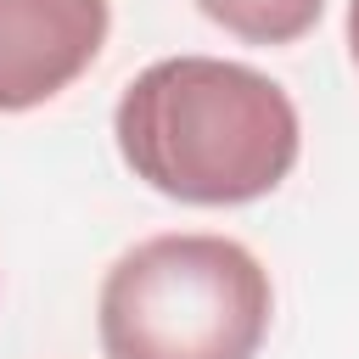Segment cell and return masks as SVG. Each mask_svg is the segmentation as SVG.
I'll return each instance as SVG.
<instances>
[{"instance_id":"obj_2","label":"cell","mask_w":359,"mask_h":359,"mask_svg":"<svg viewBox=\"0 0 359 359\" xmlns=\"http://www.w3.org/2000/svg\"><path fill=\"white\" fill-rule=\"evenodd\" d=\"M275 292L230 236H151L129 247L95 303L107 359H252Z\"/></svg>"},{"instance_id":"obj_5","label":"cell","mask_w":359,"mask_h":359,"mask_svg":"<svg viewBox=\"0 0 359 359\" xmlns=\"http://www.w3.org/2000/svg\"><path fill=\"white\" fill-rule=\"evenodd\" d=\"M348 50H353V67H359V0H348Z\"/></svg>"},{"instance_id":"obj_4","label":"cell","mask_w":359,"mask_h":359,"mask_svg":"<svg viewBox=\"0 0 359 359\" xmlns=\"http://www.w3.org/2000/svg\"><path fill=\"white\" fill-rule=\"evenodd\" d=\"M196 6L208 22H219L247 45H292L325 11V0H196Z\"/></svg>"},{"instance_id":"obj_3","label":"cell","mask_w":359,"mask_h":359,"mask_svg":"<svg viewBox=\"0 0 359 359\" xmlns=\"http://www.w3.org/2000/svg\"><path fill=\"white\" fill-rule=\"evenodd\" d=\"M107 28V0H0V112H28L62 95L90 73Z\"/></svg>"},{"instance_id":"obj_1","label":"cell","mask_w":359,"mask_h":359,"mask_svg":"<svg viewBox=\"0 0 359 359\" xmlns=\"http://www.w3.org/2000/svg\"><path fill=\"white\" fill-rule=\"evenodd\" d=\"M112 135L135 180L191 208H241L269 196L303 146L292 95L224 56H163L129 79Z\"/></svg>"}]
</instances>
